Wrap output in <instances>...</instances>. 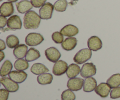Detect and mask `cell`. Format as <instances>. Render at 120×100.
Masks as SVG:
<instances>
[{"label": "cell", "instance_id": "obj_1", "mask_svg": "<svg viewBox=\"0 0 120 100\" xmlns=\"http://www.w3.org/2000/svg\"><path fill=\"white\" fill-rule=\"evenodd\" d=\"M41 21L40 15L34 11H29L23 18V26L26 29H37L39 26Z\"/></svg>", "mask_w": 120, "mask_h": 100}, {"label": "cell", "instance_id": "obj_2", "mask_svg": "<svg viewBox=\"0 0 120 100\" xmlns=\"http://www.w3.org/2000/svg\"><path fill=\"white\" fill-rule=\"evenodd\" d=\"M92 52L90 49H83L75 55L73 60L77 64H82L90 60Z\"/></svg>", "mask_w": 120, "mask_h": 100}, {"label": "cell", "instance_id": "obj_3", "mask_svg": "<svg viewBox=\"0 0 120 100\" xmlns=\"http://www.w3.org/2000/svg\"><path fill=\"white\" fill-rule=\"evenodd\" d=\"M44 41V37L38 33H30L25 38V43L29 46H35L41 44Z\"/></svg>", "mask_w": 120, "mask_h": 100}, {"label": "cell", "instance_id": "obj_4", "mask_svg": "<svg viewBox=\"0 0 120 100\" xmlns=\"http://www.w3.org/2000/svg\"><path fill=\"white\" fill-rule=\"evenodd\" d=\"M1 83L2 84L5 89H7L9 93L16 92L19 90L18 84L11 79L9 77H3L0 79Z\"/></svg>", "mask_w": 120, "mask_h": 100}, {"label": "cell", "instance_id": "obj_5", "mask_svg": "<svg viewBox=\"0 0 120 100\" xmlns=\"http://www.w3.org/2000/svg\"><path fill=\"white\" fill-rule=\"evenodd\" d=\"M96 67L93 63H85L81 69V76L84 78L92 77L96 74Z\"/></svg>", "mask_w": 120, "mask_h": 100}, {"label": "cell", "instance_id": "obj_6", "mask_svg": "<svg viewBox=\"0 0 120 100\" xmlns=\"http://www.w3.org/2000/svg\"><path fill=\"white\" fill-rule=\"evenodd\" d=\"M54 6L50 2H46L39 9V15L42 19H49L52 16Z\"/></svg>", "mask_w": 120, "mask_h": 100}, {"label": "cell", "instance_id": "obj_7", "mask_svg": "<svg viewBox=\"0 0 120 100\" xmlns=\"http://www.w3.org/2000/svg\"><path fill=\"white\" fill-rule=\"evenodd\" d=\"M84 80L82 78L75 77L70 78L67 83L68 89L73 91H77L80 90L84 85Z\"/></svg>", "mask_w": 120, "mask_h": 100}, {"label": "cell", "instance_id": "obj_8", "mask_svg": "<svg viewBox=\"0 0 120 100\" xmlns=\"http://www.w3.org/2000/svg\"><path fill=\"white\" fill-rule=\"evenodd\" d=\"M22 21L18 15H12L8 19L7 26L9 30H19L22 28Z\"/></svg>", "mask_w": 120, "mask_h": 100}, {"label": "cell", "instance_id": "obj_9", "mask_svg": "<svg viewBox=\"0 0 120 100\" xmlns=\"http://www.w3.org/2000/svg\"><path fill=\"white\" fill-rule=\"evenodd\" d=\"M68 68V65L66 62L63 60H58L53 67V73L55 76H62L66 72Z\"/></svg>", "mask_w": 120, "mask_h": 100}, {"label": "cell", "instance_id": "obj_10", "mask_svg": "<svg viewBox=\"0 0 120 100\" xmlns=\"http://www.w3.org/2000/svg\"><path fill=\"white\" fill-rule=\"evenodd\" d=\"M45 54L47 59L53 63H56L61 57V54L55 47H50L45 52Z\"/></svg>", "mask_w": 120, "mask_h": 100}, {"label": "cell", "instance_id": "obj_11", "mask_svg": "<svg viewBox=\"0 0 120 100\" xmlns=\"http://www.w3.org/2000/svg\"><path fill=\"white\" fill-rule=\"evenodd\" d=\"M111 87L107 83H101L97 85L94 91L97 95L100 96L101 98H104L108 97L111 91Z\"/></svg>", "mask_w": 120, "mask_h": 100}, {"label": "cell", "instance_id": "obj_12", "mask_svg": "<svg viewBox=\"0 0 120 100\" xmlns=\"http://www.w3.org/2000/svg\"><path fill=\"white\" fill-rule=\"evenodd\" d=\"M87 45L89 49L93 51H98L103 46V43L100 39L96 36H91L87 41Z\"/></svg>", "mask_w": 120, "mask_h": 100}, {"label": "cell", "instance_id": "obj_13", "mask_svg": "<svg viewBox=\"0 0 120 100\" xmlns=\"http://www.w3.org/2000/svg\"><path fill=\"white\" fill-rule=\"evenodd\" d=\"M9 77L13 81L17 83H22L25 81L27 78L26 73L23 71H11L10 73L8 74Z\"/></svg>", "mask_w": 120, "mask_h": 100}, {"label": "cell", "instance_id": "obj_14", "mask_svg": "<svg viewBox=\"0 0 120 100\" xmlns=\"http://www.w3.org/2000/svg\"><path fill=\"white\" fill-rule=\"evenodd\" d=\"M14 12V8L12 3L11 2H5L2 4L0 7L1 15L5 17L11 16Z\"/></svg>", "mask_w": 120, "mask_h": 100}, {"label": "cell", "instance_id": "obj_15", "mask_svg": "<svg viewBox=\"0 0 120 100\" xmlns=\"http://www.w3.org/2000/svg\"><path fill=\"white\" fill-rule=\"evenodd\" d=\"M60 32L63 36L73 37L79 33V29L73 25H67L60 30Z\"/></svg>", "mask_w": 120, "mask_h": 100}, {"label": "cell", "instance_id": "obj_16", "mask_svg": "<svg viewBox=\"0 0 120 100\" xmlns=\"http://www.w3.org/2000/svg\"><path fill=\"white\" fill-rule=\"evenodd\" d=\"M16 8L18 12L21 14H25L29 12L33 8V5L31 2L28 0H23L16 3Z\"/></svg>", "mask_w": 120, "mask_h": 100}, {"label": "cell", "instance_id": "obj_17", "mask_svg": "<svg viewBox=\"0 0 120 100\" xmlns=\"http://www.w3.org/2000/svg\"><path fill=\"white\" fill-rule=\"evenodd\" d=\"M97 81L92 77H88L84 80L83 85V91L86 93H90L95 90L97 87Z\"/></svg>", "mask_w": 120, "mask_h": 100}, {"label": "cell", "instance_id": "obj_18", "mask_svg": "<svg viewBox=\"0 0 120 100\" xmlns=\"http://www.w3.org/2000/svg\"><path fill=\"white\" fill-rule=\"evenodd\" d=\"M77 43V41L76 37H69L63 41L62 43V47L66 51H70L76 48Z\"/></svg>", "mask_w": 120, "mask_h": 100}, {"label": "cell", "instance_id": "obj_19", "mask_svg": "<svg viewBox=\"0 0 120 100\" xmlns=\"http://www.w3.org/2000/svg\"><path fill=\"white\" fill-rule=\"evenodd\" d=\"M27 52H28V47L24 44H20L18 45L13 51L14 56L18 59H23V57H25Z\"/></svg>", "mask_w": 120, "mask_h": 100}, {"label": "cell", "instance_id": "obj_20", "mask_svg": "<svg viewBox=\"0 0 120 100\" xmlns=\"http://www.w3.org/2000/svg\"><path fill=\"white\" fill-rule=\"evenodd\" d=\"M80 71L81 69L80 67L77 64L72 63L68 66L66 74L68 78H73L78 76Z\"/></svg>", "mask_w": 120, "mask_h": 100}, {"label": "cell", "instance_id": "obj_21", "mask_svg": "<svg viewBox=\"0 0 120 100\" xmlns=\"http://www.w3.org/2000/svg\"><path fill=\"white\" fill-rule=\"evenodd\" d=\"M49 71V69L42 63H37L33 64L30 69V71L35 75H40L46 73Z\"/></svg>", "mask_w": 120, "mask_h": 100}, {"label": "cell", "instance_id": "obj_22", "mask_svg": "<svg viewBox=\"0 0 120 100\" xmlns=\"http://www.w3.org/2000/svg\"><path fill=\"white\" fill-rule=\"evenodd\" d=\"M53 81V76L50 73H43L37 77V81L41 85H47L51 84Z\"/></svg>", "mask_w": 120, "mask_h": 100}, {"label": "cell", "instance_id": "obj_23", "mask_svg": "<svg viewBox=\"0 0 120 100\" xmlns=\"http://www.w3.org/2000/svg\"><path fill=\"white\" fill-rule=\"evenodd\" d=\"M41 57V54L39 50L35 48H30L25 56V60L28 62H32L36 60Z\"/></svg>", "mask_w": 120, "mask_h": 100}, {"label": "cell", "instance_id": "obj_24", "mask_svg": "<svg viewBox=\"0 0 120 100\" xmlns=\"http://www.w3.org/2000/svg\"><path fill=\"white\" fill-rule=\"evenodd\" d=\"M12 67V64L10 61L8 60L5 61L0 70V75L1 77H5L6 76L9 74L11 71Z\"/></svg>", "mask_w": 120, "mask_h": 100}, {"label": "cell", "instance_id": "obj_25", "mask_svg": "<svg viewBox=\"0 0 120 100\" xmlns=\"http://www.w3.org/2000/svg\"><path fill=\"white\" fill-rule=\"evenodd\" d=\"M29 66L28 61L22 59H19L16 60L14 63V67L18 71H24L26 70L29 67Z\"/></svg>", "mask_w": 120, "mask_h": 100}, {"label": "cell", "instance_id": "obj_26", "mask_svg": "<svg viewBox=\"0 0 120 100\" xmlns=\"http://www.w3.org/2000/svg\"><path fill=\"white\" fill-rule=\"evenodd\" d=\"M107 83L112 89L120 85V74L117 73L111 76L107 80Z\"/></svg>", "mask_w": 120, "mask_h": 100}, {"label": "cell", "instance_id": "obj_27", "mask_svg": "<svg viewBox=\"0 0 120 100\" xmlns=\"http://www.w3.org/2000/svg\"><path fill=\"white\" fill-rule=\"evenodd\" d=\"M6 43L8 48L11 49H14L16 48L18 45H19V41L17 36L14 35H11L7 36L6 39Z\"/></svg>", "mask_w": 120, "mask_h": 100}, {"label": "cell", "instance_id": "obj_28", "mask_svg": "<svg viewBox=\"0 0 120 100\" xmlns=\"http://www.w3.org/2000/svg\"><path fill=\"white\" fill-rule=\"evenodd\" d=\"M68 2L67 0H57L54 4V9L57 12H64L66 10Z\"/></svg>", "mask_w": 120, "mask_h": 100}, {"label": "cell", "instance_id": "obj_29", "mask_svg": "<svg viewBox=\"0 0 120 100\" xmlns=\"http://www.w3.org/2000/svg\"><path fill=\"white\" fill-rule=\"evenodd\" d=\"M61 99L62 100H75L76 96L70 89L66 90L62 93L61 95Z\"/></svg>", "mask_w": 120, "mask_h": 100}, {"label": "cell", "instance_id": "obj_30", "mask_svg": "<svg viewBox=\"0 0 120 100\" xmlns=\"http://www.w3.org/2000/svg\"><path fill=\"white\" fill-rule=\"evenodd\" d=\"M52 39L57 44H61L64 41L63 35L59 32H55L52 35Z\"/></svg>", "mask_w": 120, "mask_h": 100}, {"label": "cell", "instance_id": "obj_31", "mask_svg": "<svg viewBox=\"0 0 120 100\" xmlns=\"http://www.w3.org/2000/svg\"><path fill=\"white\" fill-rule=\"evenodd\" d=\"M110 98L112 99H117L120 98V87L114 88L110 92Z\"/></svg>", "mask_w": 120, "mask_h": 100}, {"label": "cell", "instance_id": "obj_32", "mask_svg": "<svg viewBox=\"0 0 120 100\" xmlns=\"http://www.w3.org/2000/svg\"><path fill=\"white\" fill-rule=\"evenodd\" d=\"M46 0H30L32 4L35 8L42 7L46 3Z\"/></svg>", "mask_w": 120, "mask_h": 100}, {"label": "cell", "instance_id": "obj_33", "mask_svg": "<svg viewBox=\"0 0 120 100\" xmlns=\"http://www.w3.org/2000/svg\"><path fill=\"white\" fill-rule=\"evenodd\" d=\"M9 91L7 89L0 90V100H8L9 97Z\"/></svg>", "mask_w": 120, "mask_h": 100}, {"label": "cell", "instance_id": "obj_34", "mask_svg": "<svg viewBox=\"0 0 120 100\" xmlns=\"http://www.w3.org/2000/svg\"><path fill=\"white\" fill-rule=\"evenodd\" d=\"M7 22H8V19L6 18L5 16L1 15L0 16V27H1V29H2L6 25H7Z\"/></svg>", "mask_w": 120, "mask_h": 100}, {"label": "cell", "instance_id": "obj_35", "mask_svg": "<svg viewBox=\"0 0 120 100\" xmlns=\"http://www.w3.org/2000/svg\"><path fill=\"white\" fill-rule=\"evenodd\" d=\"M5 48L6 46L4 41L2 39H0V50H1V51H2L4 49H5Z\"/></svg>", "mask_w": 120, "mask_h": 100}, {"label": "cell", "instance_id": "obj_36", "mask_svg": "<svg viewBox=\"0 0 120 100\" xmlns=\"http://www.w3.org/2000/svg\"><path fill=\"white\" fill-rule=\"evenodd\" d=\"M0 57H1V59H0V61H1V62L2 61V60H3L5 57V54L2 51L0 52Z\"/></svg>", "mask_w": 120, "mask_h": 100}, {"label": "cell", "instance_id": "obj_37", "mask_svg": "<svg viewBox=\"0 0 120 100\" xmlns=\"http://www.w3.org/2000/svg\"><path fill=\"white\" fill-rule=\"evenodd\" d=\"M8 1L11 2H16V1H18V0H8Z\"/></svg>", "mask_w": 120, "mask_h": 100}, {"label": "cell", "instance_id": "obj_38", "mask_svg": "<svg viewBox=\"0 0 120 100\" xmlns=\"http://www.w3.org/2000/svg\"><path fill=\"white\" fill-rule=\"evenodd\" d=\"M72 1H77V0H72Z\"/></svg>", "mask_w": 120, "mask_h": 100}, {"label": "cell", "instance_id": "obj_39", "mask_svg": "<svg viewBox=\"0 0 120 100\" xmlns=\"http://www.w3.org/2000/svg\"><path fill=\"white\" fill-rule=\"evenodd\" d=\"M0 1H2V0H0Z\"/></svg>", "mask_w": 120, "mask_h": 100}]
</instances>
